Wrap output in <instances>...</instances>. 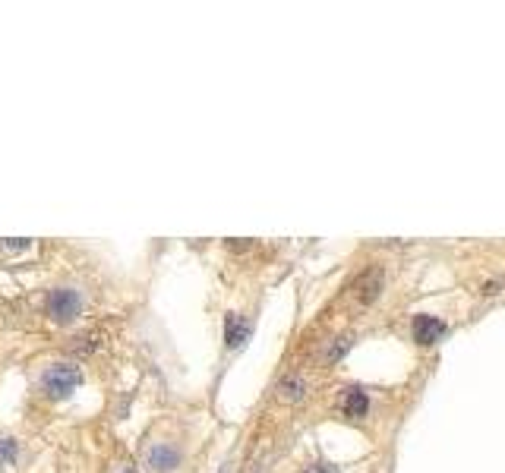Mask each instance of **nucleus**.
Segmentation results:
<instances>
[{
    "label": "nucleus",
    "mask_w": 505,
    "mask_h": 473,
    "mask_svg": "<svg viewBox=\"0 0 505 473\" xmlns=\"http://www.w3.org/2000/svg\"><path fill=\"white\" fill-rule=\"evenodd\" d=\"M79 385H82V372L76 366H70V363H54V366L45 370V376H41V392L51 401L70 398Z\"/></svg>",
    "instance_id": "f257e3e1"
},
{
    "label": "nucleus",
    "mask_w": 505,
    "mask_h": 473,
    "mask_svg": "<svg viewBox=\"0 0 505 473\" xmlns=\"http://www.w3.org/2000/svg\"><path fill=\"white\" fill-rule=\"evenodd\" d=\"M48 312H51V319H54V322H60V325L73 322V319L82 312L79 290H73V288H54L51 296H48Z\"/></svg>",
    "instance_id": "f03ea898"
},
{
    "label": "nucleus",
    "mask_w": 505,
    "mask_h": 473,
    "mask_svg": "<svg viewBox=\"0 0 505 473\" xmlns=\"http://www.w3.org/2000/svg\"><path fill=\"white\" fill-rule=\"evenodd\" d=\"M382 281H386V274H382V268H370V272H364V278L357 281V300H360V306H370L379 300V294H382Z\"/></svg>",
    "instance_id": "7ed1b4c3"
},
{
    "label": "nucleus",
    "mask_w": 505,
    "mask_h": 473,
    "mask_svg": "<svg viewBox=\"0 0 505 473\" xmlns=\"http://www.w3.org/2000/svg\"><path fill=\"white\" fill-rule=\"evenodd\" d=\"M177 464H180V451L174 448V445L158 442V445H152L149 448V467L152 470L168 473V470H177Z\"/></svg>",
    "instance_id": "20e7f679"
},
{
    "label": "nucleus",
    "mask_w": 505,
    "mask_h": 473,
    "mask_svg": "<svg viewBox=\"0 0 505 473\" xmlns=\"http://www.w3.org/2000/svg\"><path fill=\"white\" fill-rule=\"evenodd\" d=\"M446 325L439 322L436 316H414V341L417 344H433V341L442 338Z\"/></svg>",
    "instance_id": "39448f33"
},
{
    "label": "nucleus",
    "mask_w": 505,
    "mask_h": 473,
    "mask_svg": "<svg viewBox=\"0 0 505 473\" xmlns=\"http://www.w3.org/2000/svg\"><path fill=\"white\" fill-rule=\"evenodd\" d=\"M278 398H281L284 404H297V401H304V398H306V382H304V376H297V372L284 376L281 382H278Z\"/></svg>",
    "instance_id": "423d86ee"
},
{
    "label": "nucleus",
    "mask_w": 505,
    "mask_h": 473,
    "mask_svg": "<svg viewBox=\"0 0 505 473\" xmlns=\"http://www.w3.org/2000/svg\"><path fill=\"white\" fill-rule=\"evenodd\" d=\"M246 338H250V325H246L237 312H228V316H224V341H228V348L230 350L240 348Z\"/></svg>",
    "instance_id": "0eeeda50"
},
{
    "label": "nucleus",
    "mask_w": 505,
    "mask_h": 473,
    "mask_svg": "<svg viewBox=\"0 0 505 473\" xmlns=\"http://www.w3.org/2000/svg\"><path fill=\"white\" fill-rule=\"evenodd\" d=\"M341 407H344V416L360 420V416H366V410H370V398H366L360 388H348V392L341 394Z\"/></svg>",
    "instance_id": "6e6552de"
},
{
    "label": "nucleus",
    "mask_w": 505,
    "mask_h": 473,
    "mask_svg": "<svg viewBox=\"0 0 505 473\" xmlns=\"http://www.w3.org/2000/svg\"><path fill=\"white\" fill-rule=\"evenodd\" d=\"M350 344H354V338H350V334H338V338H335L332 344L322 350V363H328V366H332V363H338L350 350Z\"/></svg>",
    "instance_id": "1a4fd4ad"
},
{
    "label": "nucleus",
    "mask_w": 505,
    "mask_h": 473,
    "mask_svg": "<svg viewBox=\"0 0 505 473\" xmlns=\"http://www.w3.org/2000/svg\"><path fill=\"white\" fill-rule=\"evenodd\" d=\"M29 236H3L0 240V250L3 252H23V250H29Z\"/></svg>",
    "instance_id": "9d476101"
},
{
    "label": "nucleus",
    "mask_w": 505,
    "mask_h": 473,
    "mask_svg": "<svg viewBox=\"0 0 505 473\" xmlns=\"http://www.w3.org/2000/svg\"><path fill=\"white\" fill-rule=\"evenodd\" d=\"M16 454H19V445H16V439L0 436V461H16Z\"/></svg>",
    "instance_id": "9b49d317"
},
{
    "label": "nucleus",
    "mask_w": 505,
    "mask_h": 473,
    "mask_svg": "<svg viewBox=\"0 0 505 473\" xmlns=\"http://www.w3.org/2000/svg\"><path fill=\"white\" fill-rule=\"evenodd\" d=\"M304 473H335V467L332 464H310V467H304Z\"/></svg>",
    "instance_id": "f8f14e48"
},
{
    "label": "nucleus",
    "mask_w": 505,
    "mask_h": 473,
    "mask_svg": "<svg viewBox=\"0 0 505 473\" xmlns=\"http://www.w3.org/2000/svg\"><path fill=\"white\" fill-rule=\"evenodd\" d=\"M114 473H136V470L130 464H117V467H114Z\"/></svg>",
    "instance_id": "ddd939ff"
},
{
    "label": "nucleus",
    "mask_w": 505,
    "mask_h": 473,
    "mask_svg": "<svg viewBox=\"0 0 505 473\" xmlns=\"http://www.w3.org/2000/svg\"><path fill=\"white\" fill-rule=\"evenodd\" d=\"M221 473H230V467H224V470H221Z\"/></svg>",
    "instance_id": "4468645a"
}]
</instances>
